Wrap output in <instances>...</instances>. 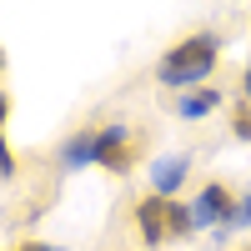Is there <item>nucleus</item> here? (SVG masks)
I'll return each instance as SVG.
<instances>
[{"label":"nucleus","instance_id":"f257e3e1","mask_svg":"<svg viewBox=\"0 0 251 251\" xmlns=\"http://www.w3.org/2000/svg\"><path fill=\"white\" fill-rule=\"evenodd\" d=\"M221 30H191V35H181L176 46H166V55L156 60V80L166 91H191L201 86L206 75L216 71V60H221Z\"/></svg>","mask_w":251,"mask_h":251},{"label":"nucleus","instance_id":"f03ea898","mask_svg":"<svg viewBox=\"0 0 251 251\" xmlns=\"http://www.w3.org/2000/svg\"><path fill=\"white\" fill-rule=\"evenodd\" d=\"M96 166H106L111 176H126L136 166V131L126 121L96 126Z\"/></svg>","mask_w":251,"mask_h":251},{"label":"nucleus","instance_id":"7ed1b4c3","mask_svg":"<svg viewBox=\"0 0 251 251\" xmlns=\"http://www.w3.org/2000/svg\"><path fill=\"white\" fill-rule=\"evenodd\" d=\"M191 211H196V226H216L221 236L236 231V196H231L226 181H206L191 201Z\"/></svg>","mask_w":251,"mask_h":251},{"label":"nucleus","instance_id":"20e7f679","mask_svg":"<svg viewBox=\"0 0 251 251\" xmlns=\"http://www.w3.org/2000/svg\"><path fill=\"white\" fill-rule=\"evenodd\" d=\"M136 236H141L146 251H156V246L171 241V226H166V196L161 191H151V196L136 201Z\"/></svg>","mask_w":251,"mask_h":251},{"label":"nucleus","instance_id":"39448f33","mask_svg":"<svg viewBox=\"0 0 251 251\" xmlns=\"http://www.w3.org/2000/svg\"><path fill=\"white\" fill-rule=\"evenodd\" d=\"M60 166H66V171H86V166H96V126H80L75 136L60 141Z\"/></svg>","mask_w":251,"mask_h":251},{"label":"nucleus","instance_id":"423d86ee","mask_svg":"<svg viewBox=\"0 0 251 251\" xmlns=\"http://www.w3.org/2000/svg\"><path fill=\"white\" fill-rule=\"evenodd\" d=\"M216 106H221V91L216 86H191V91L176 96V116L181 121H201V116H211Z\"/></svg>","mask_w":251,"mask_h":251},{"label":"nucleus","instance_id":"0eeeda50","mask_svg":"<svg viewBox=\"0 0 251 251\" xmlns=\"http://www.w3.org/2000/svg\"><path fill=\"white\" fill-rule=\"evenodd\" d=\"M186 171H191V156H161L151 166V186L161 196H176V186L186 181Z\"/></svg>","mask_w":251,"mask_h":251},{"label":"nucleus","instance_id":"6e6552de","mask_svg":"<svg viewBox=\"0 0 251 251\" xmlns=\"http://www.w3.org/2000/svg\"><path fill=\"white\" fill-rule=\"evenodd\" d=\"M166 226H171V236H191V231H196V211H191V201L166 196Z\"/></svg>","mask_w":251,"mask_h":251},{"label":"nucleus","instance_id":"1a4fd4ad","mask_svg":"<svg viewBox=\"0 0 251 251\" xmlns=\"http://www.w3.org/2000/svg\"><path fill=\"white\" fill-rule=\"evenodd\" d=\"M5 116H10V96L0 91V181L15 176V156H10V146H5Z\"/></svg>","mask_w":251,"mask_h":251},{"label":"nucleus","instance_id":"9d476101","mask_svg":"<svg viewBox=\"0 0 251 251\" xmlns=\"http://www.w3.org/2000/svg\"><path fill=\"white\" fill-rule=\"evenodd\" d=\"M231 136H236V141H251V100H246V96L231 106Z\"/></svg>","mask_w":251,"mask_h":251},{"label":"nucleus","instance_id":"9b49d317","mask_svg":"<svg viewBox=\"0 0 251 251\" xmlns=\"http://www.w3.org/2000/svg\"><path fill=\"white\" fill-rule=\"evenodd\" d=\"M236 226H251V191L236 201Z\"/></svg>","mask_w":251,"mask_h":251},{"label":"nucleus","instance_id":"f8f14e48","mask_svg":"<svg viewBox=\"0 0 251 251\" xmlns=\"http://www.w3.org/2000/svg\"><path fill=\"white\" fill-rule=\"evenodd\" d=\"M15 251H66V246H55V241H20Z\"/></svg>","mask_w":251,"mask_h":251},{"label":"nucleus","instance_id":"ddd939ff","mask_svg":"<svg viewBox=\"0 0 251 251\" xmlns=\"http://www.w3.org/2000/svg\"><path fill=\"white\" fill-rule=\"evenodd\" d=\"M241 96L251 100V60H246V71H241Z\"/></svg>","mask_w":251,"mask_h":251},{"label":"nucleus","instance_id":"4468645a","mask_svg":"<svg viewBox=\"0 0 251 251\" xmlns=\"http://www.w3.org/2000/svg\"><path fill=\"white\" fill-rule=\"evenodd\" d=\"M0 71H5V55H0Z\"/></svg>","mask_w":251,"mask_h":251}]
</instances>
